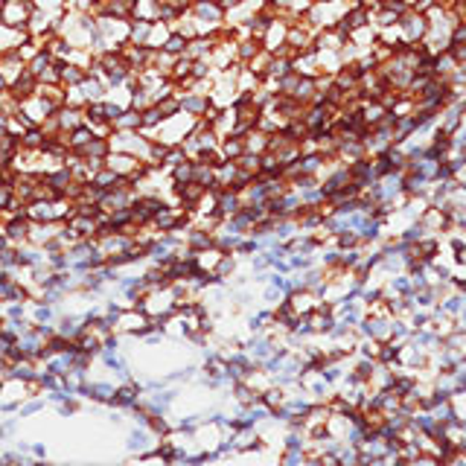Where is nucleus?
<instances>
[{"label":"nucleus","instance_id":"f257e3e1","mask_svg":"<svg viewBox=\"0 0 466 466\" xmlns=\"http://www.w3.org/2000/svg\"><path fill=\"white\" fill-rule=\"evenodd\" d=\"M397 24H399L402 44H422L425 32H429V18H425L422 12H417V9H408Z\"/></svg>","mask_w":466,"mask_h":466},{"label":"nucleus","instance_id":"f03ea898","mask_svg":"<svg viewBox=\"0 0 466 466\" xmlns=\"http://www.w3.org/2000/svg\"><path fill=\"white\" fill-rule=\"evenodd\" d=\"M35 4L32 0H4V9H0V21L18 27V29H27L29 32V15H32Z\"/></svg>","mask_w":466,"mask_h":466},{"label":"nucleus","instance_id":"7ed1b4c3","mask_svg":"<svg viewBox=\"0 0 466 466\" xmlns=\"http://www.w3.org/2000/svg\"><path fill=\"white\" fill-rule=\"evenodd\" d=\"M286 303L295 309L298 318H306L309 312H315V309H318L321 298L315 295V291H309V288H295V291H288V295H286Z\"/></svg>","mask_w":466,"mask_h":466},{"label":"nucleus","instance_id":"20e7f679","mask_svg":"<svg viewBox=\"0 0 466 466\" xmlns=\"http://www.w3.org/2000/svg\"><path fill=\"white\" fill-rule=\"evenodd\" d=\"M53 116H55V123H58V134H62V131H70V128H76V126L85 123V108L65 102V105H58V108L53 111Z\"/></svg>","mask_w":466,"mask_h":466},{"label":"nucleus","instance_id":"39448f33","mask_svg":"<svg viewBox=\"0 0 466 466\" xmlns=\"http://www.w3.org/2000/svg\"><path fill=\"white\" fill-rule=\"evenodd\" d=\"M286 32H288V24L283 21V18H274L271 27L265 29V35H262V47L271 50V53H286Z\"/></svg>","mask_w":466,"mask_h":466},{"label":"nucleus","instance_id":"423d86ee","mask_svg":"<svg viewBox=\"0 0 466 466\" xmlns=\"http://www.w3.org/2000/svg\"><path fill=\"white\" fill-rule=\"evenodd\" d=\"M440 440L449 446V449H466V420L452 417L449 422H443Z\"/></svg>","mask_w":466,"mask_h":466},{"label":"nucleus","instance_id":"0eeeda50","mask_svg":"<svg viewBox=\"0 0 466 466\" xmlns=\"http://www.w3.org/2000/svg\"><path fill=\"white\" fill-rule=\"evenodd\" d=\"M181 96V111L189 116H204V111L210 108V93H199V91H178Z\"/></svg>","mask_w":466,"mask_h":466},{"label":"nucleus","instance_id":"6e6552de","mask_svg":"<svg viewBox=\"0 0 466 466\" xmlns=\"http://www.w3.org/2000/svg\"><path fill=\"white\" fill-rule=\"evenodd\" d=\"M9 93L15 96L18 102H24V100H29V96H35L38 93V76H32L27 67H24V73L18 76V79L9 85Z\"/></svg>","mask_w":466,"mask_h":466},{"label":"nucleus","instance_id":"1a4fd4ad","mask_svg":"<svg viewBox=\"0 0 466 466\" xmlns=\"http://www.w3.org/2000/svg\"><path fill=\"white\" fill-rule=\"evenodd\" d=\"M93 138H96V134H93V128H91L88 123H82V126H76V128L65 131V143H67L70 152H82Z\"/></svg>","mask_w":466,"mask_h":466},{"label":"nucleus","instance_id":"9d476101","mask_svg":"<svg viewBox=\"0 0 466 466\" xmlns=\"http://www.w3.org/2000/svg\"><path fill=\"white\" fill-rule=\"evenodd\" d=\"M432 178H425V175H420V172H414V169H408L405 172V184H402V189L408 192V196H425L429 199V189H432Z\"/></svg>","mask_w":466,"mask_h":466},{"label":"nucleus","instance_id":"9b49d317","mask_svg":"<svg viewBox=\"0 0 466 466\" xmlns=\"http://www.w3.org/2000/svg\"><path fill=\"white\" fill-rule=\"evenodd\" d=\"M79 88H82V93L88 96V102H100V100H105L108 91H111L102 76H93V73L85 76V82H82Z\"/></svg>","mask_w":466,"mask_h":466},{"label":"nucleus","instance_id":"f8f14e48","mask_svg":"<svg viewBox=\"0 0 466 466\" xmlns=\"http://www.w3.org/2000/svg\"><path fill=\"white\" fill-rule=\"evenodd\" d=\"M154 21H140V18H131V27H128V44H138L146 47L149 44V35H152Z\"/></svg>","mask_w":466,"mask_h":466},{"label":"nucleus","instance_id":"ddd939ff","mask_svg":"<svg viewBox=\"0 0 466 466\" xmlns=\"http://www.w3.org/2000/svg\"><path fill=\"white\" fill-rule=\"evenodd\" d=\"M114 128H120V131H140L143 128V114L138 108H123V114L114 120Z\"/></svg>","mask_w":466,"mask_h":466},{"label":"nucleus","instance_id":"4468645a","mask_svg":"<svg viewBox=\"0 0 466 466\" xmlns=\"http://www.w3.org/2000/svg\"><path fill=\"white\" fill-rule=\"evenodd\" d=\"M108 152H111V140L108 138H93L82 152H76V154H82L85 161H105Z\"/></svg>","mask_w":466,"mask_h":466},{"label":"nucleus","instance_id":"2eb2a0df","mask_svg":"<svg viewBox=\"0 0 466 466\" xmlns=\"http://www.w3.org/2000/svg\"><path fill=\"white\" fill-rule=\"evenodd\" d=\"M242 140H245V152H254V154L268 152V131H262L260 126H254L248 134H242Z\"/></svg>","mask_w":466,"mask_h":466},{"label":"nucleus","instance_id":"dca6fc26","mask_svg":"<svg viewBox=\"0 0 466 466\" xmlns=\"http://www.w3.org/2000/svg\"><path fill=\"white\" fill-rule=\"evenodd\" d=\"M169 178H172V187H184L189 181H196V161L187 158L184 164H178L175 169H169Z\"/></svg>","mask_w":466,"mask_h":466},{"label":"nucleus","instance_id":"f3484780","mask_svg":"<svg viewBox=\"0 0 466 466\" xmlns=\"http://www.w3.org/2000/svg\"><path fill=\"white\" fill-rule=\"evenodd\" d=\"M219 152H222L225 161H237L239 154L245 152V140L239 138V134H225L222 143H219Z\"/></svg>","mask_w":466,"mask_h":466},{"label":"nucleus","instance_id":"a211bd4d","mask_svg":"<svg viewBox=\"0 0 466 466\" xmlns=\"http://www.w3.org/2000/svg\"><path fill=\"white\" fill-rule=\"evenodd\" d=\"M88 76V67L85 65H76V62H62V85L70 88V85H82Z\"/></svg>","mask_w":466,"mask_h":466},{"label":"nucleus","instance_id":"6ab92c4d","mask_svg":"<svg viewBox=\"0 0 466 466\" xmlns=\"http://www.w3.org/2000/svg\"><path fill=\"white\" fill-rule=\"evenodd\" d=\"M161 12V0H134L131 18H140V21H158Z\"/></svg>","mask_w":466,"mask_h":466},{"label":"nucleus","instance_id":"aec40b11","mask_svg":"<svg viewBox=\"0 0 466 466\" xmlns=\"http://www.w3.org/2000/svg\"><path fill=\"white\" fill-rule=\"evenodd\" d=\"M260 50H262V41H260V38H254V35L239 38V41H237V58H239L242 65H248Z\"/></svg>","mask_w":466,"mask_h":466},{"label":"nucleus","instance_id":"412c9836","mask_svg":"<svg viewBox=\"0 0 466 466\" xmlns=\"http://www.w3.org/2000/svg\"><path fill=\"white\" fill-rule=\"evenodd\" d=\"M53 62H55V55H53L50 50H44V47H41V50H38L32 58H27V70H29L32 76H41V73H44Z\"/></svg>","mask_w":466,"mask_h":466},{"label":"nucleus","instance_id":"4be33fe9","mask_svg":"<svg viewBox=\"0 0 466 466\" xmlns=\"http://www.w3.org/2000/svg\"><path fill=\"white\" fill-rule=\"evenodd\" d=\"M50 138V134L41 128V126H29L24 134H21V146L24 149H32V152H38V149H41V143Z\"/></svg>","mask_w":466,"mask_h":466},{"label":"nucleus","instance_id":"5701e85b","mask_svg":"<svg viewBox=\"0 0 466 466\" xmlns=\"http://www.w3.org/2000/svg\"><path fill=\"white\" fill-rule=\"evenodd\" d=\"M131 9H134V0H102L100 12L114 15V18H131Z\"/></svg>","mask_w":466,"mask_h":466},{"label":"nucleus","instance_id":"b1692460","mask_svg":"<svg viewBox=\"0 0 466 466\" xmlns=\"http://www.w3.org/2000/svg\"><path fill=\"white\" fill-rule=\"evenodd\" d=\"M123 178V175H116L114 169H108V166H100V169H96L93 172V178H91V184L93 187H100V189H111L116 181H120Z\"/></svg>","mask_w":466,"mask_h":466},{"label":"nucleus","instance_id":"393cba45","mask_svg":"<svg viewBox=\"0 0 466 466\" xmlns=\"http://www.w3.org/2000/svg\"><path fill=\"white\" fill-rule=\"evenodd\" d=\"M187 44H189V38H184L181 32H175V29H172L161 50H166V53H172V55H184V53H187Z\"/></svg>","mask_w":466,"mask_h":466},{"label":"nucleus","instance_id":"a878e982","mask_svg":"<svg viewBox=\"0 0 466 466\" xmlns=\"http://www.w3.org/2000/svg\"><path fill=\"white\" fill-rule=\"evenodd\" d=\"M286 300V291L280 288V286H274V283H265V288H262V303H268L271 309H274L277 303H283Z\"/></svg>","mask_w":466,"mask_h":466},{"label":"nucleus","instance_id":"bb28decb","mask_svg":"<svg viewBox=\"0 0 466 466\" xmlns=\"http://www.w3.org/2000/svg\"><path fill=\"white\" fill-rule=\"evenodd\" d=\"M449 402H452V411H455V417L466 420V387H460V391H455V394L449 397Z\"/></svg>","mask_w":466,"mask_h":466},{"label":"nucleus","instance_id":"cd10ccee","mask_svg":"<svg viewBox=\"0 0 466 466\" xmlns=\"http://www.w3.org/2000/svg\"><path fill=\"white\" fill-rule=\"evenodd\" d=\"M12 201H15V187H12V181H0V213H6Z\"/></svg>","mask_w":466,"mask_h":466},{"label":"nucleus","instance_id":"c85d7f7f","mask_svg":"<svg viewBox=\"0 0 466 466\" xmlns=\"http://www.w3.org/2000/svg\"><path fill=\"white\" fill-rule=\"evenodd\" d=\"M280 463L291 466V463H306V449H283L280 452Z\"/></svg>","mask_w":466,"mask_h":466},{"label":"nucleus","instance_id":"c756f323","mask_svg":"<svg viewBox=\"0 0 466 466\" xmlns=\"http://www.w3.org/2000/svg\"><path fill=\"white\" fill-rule=\"evenodd\" d=\"M35 9H44V12H62L65 9V0H32Z\"/></svg>","mask_w":466,"mask_h":466},{"label":"nucleus","instance_id":"7c9ffc66","mask_svg":"<svg viewBox=\"0 0 466 466\" xmlns=\"http://www.w3.org/2000/svg\"><path fill=\"white\" fill-rule=\"evenodd\" d=\"M437 6H443V9H455V6H458V0H437Z\"/></svg>","mask_w":466,"mask_h":466},{"label":"nucleus","instance_id":"2f4dec72","mask_svg":"<svg viewBox=\"0 0 466 466\" xmlns=\"http://www.w3.org/2000/svg\"><path fill=\"white\" fill-rule=\"evenodd\" d=\"M359 4H361V6H367V9H376V6L382 4V0H359Z\"/></svg>","mask_w":466,"mask_h":466},{"label":"nucleus","instance_id":"473e14b6","mask_svg":"<svg viewBox=\"0 0 466 466\" xmlns=\"http://www.w3.org/2000/svg\"><path fill=\"white\" fill-rule=\"evenodd\" d=\"M0 91H9V79L4 76V70H0Z\"/></svg>","mask_w":466,"mask_h":466}]
</instances>
